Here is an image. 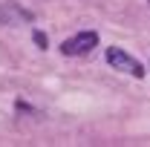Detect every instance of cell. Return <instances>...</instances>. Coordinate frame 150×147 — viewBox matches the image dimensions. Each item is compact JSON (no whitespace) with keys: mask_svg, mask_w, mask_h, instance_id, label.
<instances>
[{"mask_svg":"<svg viewBox=\"0 0 150 147\" xmlns=\"http://www.w3.org/2000/svg\"><path fill=\"white\" fill-rule=\"evenodd\" d=\"M104 58H107L110 66H115V72H124V75H130V78H142V75H144V66H142L130 52H124L121 46H110V49L104 52Z\"/></svg>","mask_w":150,"mask_h":147,"instance_id":"6da1fadb","label":"cell"},{"mask_svg":"<svg viewBox=\"0 0 150 147\" xmlns=\"http://www.w3.org/2000/svg\"><path fill=\"white\" fill-rule=\"evenodd\" d=\"M98 46V32H93V29H87V32H78V35L67 37L64 43H61V52L67 58H75V55H87L90 49H95Z\"/></svg>","mask_w":150,"mask_h":147,"instance_id":"7a4b0ae2","label":"cell"},{"mask_svg":"<svg viewBox=\"0 0 150 147\" xmlns=\"http://www.w3.org/2000/svg\"><path fill=\"white\" fill-rule=\"evenodd\" d=\"M32 20H35V15L29 9H23L18 3H0V26H23Z\"/></svg>","mask_w":150,"mask_h":147,"instance_id":"3957f363","label":"cell"},{"mask_svg":"<svg viewBox=\"0 0 150 147\" xmlns=\"http://www.w3.org/2000/svg\"><path fill=\"white\" fill-rule=\"evenodd\" d=\"M35 43L40 49H46V35H43V32H35Z\"/></svg>","mask_w":150,"mask_h":147,"instance_id":"277c9868","label":"cell"}]
</instances>
